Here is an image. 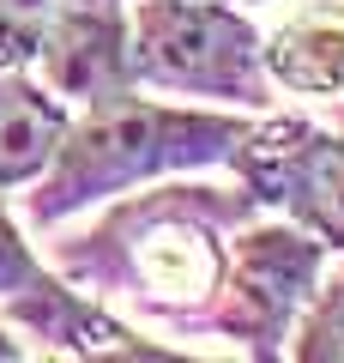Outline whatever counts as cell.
Here are the masks:
<instances>
[{
	"label": "cell",
	"instance_id": "obj_7",
	"mask_svg": "<svg viewBox=\"0 0 344 363\" xmlns=\"http://www.w3.org/2000/svg\"><path fill=\"white\" fill-rule=\"evenodd\" d=\"M73 104L55 97L30 67H0V194H25L55 164Z\"/></svg>",
	"mask_w": 344,
	"mask_h": 363
},
{
	"label": "cell",
	"instance_id": "obj_13",
	"mask_svg": "<svg viewBox=\"0 0 344 363\" xmlns=\"http://www.w3.org/2000/svg\"><path fill=\"white\" fill-rule=\"evenodd\" d=\"M236 6H272V0H236Z\"/></svg>",
	"mask_w": 344,
	"mask_h": 363
},
{
	"label": "cell",
	"instance_id": "obj_11",
	"mask_svg": "<svg viewBox=\"0 0 344 363\" xmlns=\"http://www.w3.org/2000/svg\"><path fill=\"white\" fill-rule=\"evenodd\" d=\"M18 357H25V339H18L13 327L0 321V363H18Z\"/></svg>",
	"mask_w": 344,
	"mask_h": 363
},
{
	"label": "cell",
	"instance_id": "obj_1",
	"mask_svg": "<svg viewBox=\"0 0 344 363\" xmlns=\"http://www.w3.org/2000/svg\"><path fill=\"white\" fill-rule=\"evenodd\" d=\"M248 218H260L254 194L205 188V182L157 176L145 194L109 206L85 236L61 242V279L91 291L97 303H127L145 321H164L169 333H205L217 285L229 267V242Z\"/></svg>",
	"mask_w": 344,
	"mask_h": 363
},
{
	"label": "cell",
	"instance_id": "obj_9",
	"mask_svg": "<svg viewBox=\"0 0 344 363\" xmlns=\"http://www.w3.org/2000/svg\"><path fill=\"white\" fill-rule=\"evenodd\" d=\"M290 357H302V363H344V260L332 267V279L314 285L302 321H296Z\"/></svg>",
	"mask_w": 344,
	"mask_h": 363
},
{
	"label": "cell",
	"instance_id": "obj_8",
	"mask_svg": "<svg viewBox=\"0 0 344 363\" xmlns=\"http://www.w3.org/2000/svg\"><path fill=\"white\" fill-rule=\"evenodd\" d=\"M266 67L278 91L296 97H344V6L308 0L266 37Z\"/></svg>",
	"mask_w": 344,
	"mask_h": 363
},
{
	"label": "cell",
	"instance_id": "obj_10",
	"mask_svg": "<svg viewBox=\"0 0 344 363\" xmlns=\"http://www.w3.org/2000/svg\"><path fill=\"white\" fill-rule=\"evenodd\" d=\"M67 0H0V67H30Z\"/></svg>",
	"mask_w": 344,
	"mask_h": 363
},
{
	"label": "cell",
	"instance_id": "obj_4",
	"mask_svg": "<svg viewBox=\"0 0 344 363\" xmlns=\"http://www.w3.org/2000/svg\"><path fill=\"white\" fill-rule=\"evenodd\" d=\"M326 272V242L290 218H248L229 242V267L205 309V333L229 339L242 357H284L308 297Z\"/></svg>",
	"mask_w": 344,
	"mask_h": 363
},
{
	"label": "cell",
	"instance_id": "obj_5",
	"mask_svg": "<svg viewBox=\"0 0 344 363\" xmlns=\"http://www.w3.org/2000/svg\"><path fill=\"white\" fill-rule=\"evenodd\" d=\"M0 321L55 357H145V363L176 357V345L151 351V339H139L115 309H103L91 291L67 285L61 272L42 267L18 218L6 212V194H0Z\"/></svg>",
	"mask_w": 344,
	"mask_h": 363
},
{
	"label": "cell",
	"instance_id": "obj_2",
	"mask_svg": "<svg viewBox=\"0 0 344 363\" xmlns=\"http://www.w3.org/2000/svg\"><path fill=\"white\" fill-rule=\"evenodd\" d=\"M254 116L248 109H181L157 104L139 85L79 104L61 133V152L25 188V218L37 230L97 206L109 194L145 188L157 176H188V169L229 164V152L248 140Z\"/></svg>",
	"mask_w": 344,
	"mask_h": 363
},
{
	"label": "cell",
	"instance_id": "obj_12",
	"mask_svg": "<svg viewBox=\"0 0 344 363\" xmlns=\"http://www.w3.org/2000/svg\"><path fill=\"white\" fill-rule=\"evenodd\" d=\"M332 128L344 133V97H332Z\"/></svg>",
	"mask_w": 344,
	"mask_h": 363
},
{
	"label": "cell",
	"instance_id": "obj_3",
	"mask_svg": "<svg viewBox=\"0 0 344 363\" xmlns=\"http://www.w3.org/2000/svg\"><path fill=\"white\" fill-rule=\"evenodd\" d=\"M133 85L169 97H205L224 109L272 116L278 79L266 67V37L236 0H133Z\"/></svg>",
	"mask_w": 344,
	"mask_h": 363
},
{
	"label": "cell",
	"instance_id": "obj_6",
	"mask_svg": "<svg viewBox=\"0 0 344 363\" xmlns=\"http://www.w3.org/2000/svg\"><path fill=\"white\" fill-rule=\"evenodd\" d=\"M229 169L260 212L314 230L344 255V133L302 116H254L248 140L229 152Z\"/></svg>",
	"mask_w": 344,
	"mask_h": 363
}]
</instances>
